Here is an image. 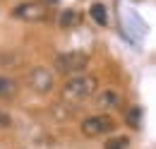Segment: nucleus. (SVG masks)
I'll list each match as a JSON object with an SVG mask.
<instances>
[{"mask_svg":"<svg viewBox=\"0 0 156 149\" xmlns=\"http://www.w3.org/2000/svg\"><path fill=\"white\" fill-rule=\"evenodd\" d=\"M12 17L15 19H22V22H43L48 19V5L46 2H22L12 10Z\"/></svg>","mask_w":156,"mask_h":149,"instance_id":"7ed1b4c3","label":"nucleus"},{"mask_svg":"<svg viewBox=\"0 0 156 149\" xmlns=\"http://www.w3.org/2000/svg\"><path fill=\"white\" fill-rule=\"evenodd\" d=\"M98 87V79L94 74H72L67 82H65V87H62V101H67V104H79V101H84V99H89V96H94Z\"/></svg>","mask_w":156,"mask_h":149,"instance_id":"f257e3e1","label":"nucleus"},{"mask_svg":"<svg viewBox=\"0 0 156 149\" xmlns=\"http://www.w3.org/2000/svg\"><path fill=\"white\" fill-rule=\"evenodd\" d=\"M51 2H55V0H51Z\"/></svg>","mask_w":156,"mask_h":149,"instance_id":"ddd939ff","label":"nucleus"},{"mask_svg":"<svg viewBox=\"0 0 156 149\" xmlns=\"http://www.w3.org/2000/svg\"><path fill=\"white\" fill-rule=\"evenodd\" d=\"M58 24L62 29H72V27H77L79 24V12L77 10H62L58 17Z\"/></svg>","mask_w":156,"mask_h":149,"instance_id":"6e6552de","label":"nucleus"},{"mask_svg":"<svg viewBox=\"0 0 156 149\" xmlns=\"http://www.w3.org/2000/svg\"><path fill=\"white\" fill-rule=\"evenodd\" d=\"M29 87L36 94H48L55 87V77H53V72L48 67H41L39 65V67H34L29 72Z\"/></svg>","mask_w":156,"mask_h":149,"instance_id":"39448f33","label":"nucleus"},{"mask_svg":"<svg viewBox=\"0 0 156 149\" xmlns=\"http://www.w3.org/2000/svg\"><path fill=\"white\" fill-rule=\"evenodd\" d=\"M130 147V140L127 137H113L106 142V149H127Z\"/></svg>","mask_w":156,"mask_h":149,"instance_id":"9d476101","label":"nucleus"},{"mask_svg":"<svg viewBox=\"0 0 156 149\" xmlns=\"http://www.w3.org/2000/svg\"><path fill=\"white\" fill-rule=\"evenodd\" d=\"M17 82L12 79V77H7V74H0V99H12L15 94H17Z\"/></svg>","mask_w":156,"mask_h":149,"instance_id":"0eeeda50","label":"nucleus"},{"mask_svg":"<svg viewBox=\"0 0 156 149\" xmlns=\"http://www.w3.org/2000/svg\"><path fill=\"white\" fill-rule=\"evenodd\" d=\"M89 12H91V17H94L96 24H101V27H103V24H108V12H106V7H103L101 2L91 5V10H89Z\"/></svg>","mask_w":156,"mask_h":149,"instance_id":"1a4fd4ad","label":"nucleus"},{"mask_svg":"<svg viewBox=\"0 0 156 149\" xmlns=\"http://www.w3.org/2000/svg\"><path fill=\"white\" fill-rule=\"evenodd\" d=\"M87 65H89V53H84V51H67V53H60V56H55V63H53L55 72L67 74V77L84 72Z\"/></svg>","mask_w":156,"mask_h":149,"instance_id":"f03ea898","label":"nucleus"},{"mask_svg":"<svg viewBox=\"0 0 156 149\" xmlns=\"http://www.w3.org/2000/svg\"><path fill=\"white\" fill-rule=\"evenodd\" d=\"M139 115H142V111L139 108H130V113H127V123L132 125V128H139Z\"/></svg>","mask_w":156,"mask_h":149,"instance_id":"9b49d317","label":"nucleus"},{"mask_svg":"<svg viewBox=\"0 0 156 149\" xmlns=\"http://www.w3.org/2000/svg\"><path fill=\"white\" fill-rule=\"evenodd\" d=\"M122 104V99H120V94L113 92V89H106V92H101L96 96V106L98 108H118Z\"/></svg>","mask_w":156,"mask_h":149,"instance_id":"423d86ee","label":"nucleus"},{"mask_svg":"<svg viewBox=\"0 0 156 149\" xmlns=\"http://www.w3.org/2000/svg\"><path fill=\"white\" fill-rule=\"evenodd\" d=\"M5 125H10V118H7L5 113L0 111V128H5Z\"/></svg>","mask_w":156,"mask_h":149,"instance_id":"f8f14e48","label":"nucleus"},{"mask_svg":"<svg viewBox=\"0 0 156 149\" xmlns=\"http://www.w3.org/2000/svg\"><path fill=\"white\" fill-rule=\"evenodd\" d=\"M113 130V118L111 115H89L82 120V135L84 137H101V135H108Z\"/></svg>","mask_w":156,"mask_h":149,"instance_id":"20e7f679","label":"nucleus"}]
</instances>
